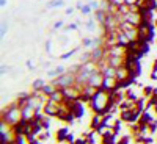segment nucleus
Listing matches in <instances>:
<instances>
[{"label":"nucleus","mask_w":157,"mask_h":144,"mask_svg":"<svg viewBox=\"0 0 157 144\" xmlns=\"http://www.w3.org/2000/svg\"><path fill=\"white\" fill-rule=\"evenodd\" d=\"M109 100H110V96H109V92L107 91H104L102 88H98L96 92H94V96L93 99L90 100V108L93 110V113H96V114H105L107 111H105V108H107V105H109Z\"/></svg>","instance_id":"1"},{"label":"nucleus","mask_w":157,"mask_h":144,"mask_svg":"<svg viewBox=\"0 0 157 144\" xmlns=\"http://www.w3.org/2000/svg\"><path fill=\"white\" fill-rule=\"evenodd\" d=\"M22 119V110L18 107V102H11L10 105L2 108V119L7 124H10L11 127L16 125Z\"/></svg>","instance_id":"2"},{"label":"nucleus","mask_w":157,"mask_h":144,"mask_svg":"<svg viewBox=\"0 0 157 144\" xmlns=\"http://www.w3.org/2000/svg\"><path fill=\"white\" fill-rule=\"evenodd\" d=\"M50 83H52L55 88H58V89H61V88H68V86H74L76 85V75L71 74V72L68 71V72H65V74L58 75L57 79H52Z\"/></svg>","instance_id":"3"},{"label":"nucleus","mask_w":157,"mask_h":144,"mask_svg":"<svg viewBox=\"0 0 157 144\" xmlns=\"http://www.w3.org/2000/svg\"><path fill=\"white\" fill-rule=\"evenodd\" d=\"M120 30L124 31L126 35L129 36V39H131V41L138 39V27H137V25H134V24H131V22L123 20L121 24H120Z\"/></svg>","instance_id":"4"},{"label":"nucleus","mask_w":157,"mask_h":144,"mask_svg":"<svg viewBox=\"0 0 157 144\" xmlns=\"http://www.w3.org/2000/svg\"><path fill=\"white\" fill-rule=\"evenodd\" d=\"M140 116H142V111H138V110H123V111H120V118L127 124L138 122Z\"/></svg>","instance_id":"5"},{"label":"nucleus","mask_w":157,"mask_h":144,"mask_svg":"<svg viewBox=\"0 0 157 144\" xmlns=\"http://www.w3.org/2000/svg\"><path fill=\"white\" fill-rule=\"evenodd\" d=\"M60 111V103L49 99V100L44 103V108H43V113L46 116H50V118H57V114Z\"/></svg>","instance_id":"6"},{"label":"nucleus","mask_w":157,"mask_h":144,"mask_svg":"<svg viewBox=\"0 0 157 144\" xmlns=\"http://www.w3.org/2000/svg\"><path fill=\"white\" fill-rule=\"evenodd\" d=\"M104 74L101 71H96V72H93L91 75H90V79H88V85H91V86H94L98 89V88H101L102 86V83H104Z\"/></svg>","instance_id":"7"},{"label":"nucleus","mask_w":157,"mask_h":144,"mask_svg":"<svg viewBox=\"0 0 157 144\" xmlns=\"http://www.w3.org/2000/svg\"><path fill=\"white\" fill-rule=\"evenodd\" d=\"M126 66L129 68V74H131V77H135V79H137V77L142 74V64H140V60H138V61H134V63H129Z\"/></svg>","instance_id":"8"},{"label":"nucleus","mask_w":157,"mask_h":144,"mask_svg":"<svg viewBox=\"0 0 157 144\" xmlns=\"http://www.w3.org/2000/svg\"><path fill=\"white\" fill-rule=\"evenodd\" d=\"M116 39H118V44H120L121 47H124V49L129 46V42H131L129 36L123 30H120V27H118V31H116Z\"/></svg>","instance_id":"9"},{"label":"nucleus","mask_w":157,"mask_h":144,"mask_svg":"<svg viewBox=\"0 0 157 144\" xmlns=\"http://www.w3.org/2000/svg\"><path fill=\"white\" fill-rule=\"evenodd\" d=\"M116 136L113 133V130L109 132V133H105L104 136H101V144H118V140H116Z\"/></svg>","instance_id":"10"},{"label":"nucleus","mask_w":157,"mask_h":144,"mask_svg":"<svg viewBox=\"0 0 157 144\" xmlns=\"http://www.w3.org/2000/svg\"><path fill=\"white\" fill-rule=\"evenodd\" d=\"M153 121H154L153 114H151L148 110H145V111L142 113V116H140V119H138V124H142V125H149Z\"/></svg>","instance_id":"11"},{"label":"nucleus","mask_w":157,"mask_h":144,"mask_svg":"<svg viewBox=\"0 0 157 144\" xmlns=\"http://www.w3.org/2000/svg\"><path fill=\"white\" fill-rule=\"evenodd\" d=\"M35 114H36V111H35V110H33V108L30 107L29 103H27L24 108H22V118H24V119H27V121H32L33 118H35Z\"/></svg>","instance_id":"12"},{"label":"nucleus","mask_w":157,"mask_h":144,"mask_svg":"<svg viewBox=\"0 0 157 144\" xmlns=\"http://www.w3.org/2000/svg\"><path fill=\"white\" fill-rule=\"evenodd\" d=\"M127 77H131V74H129V68L126 64L120 66V68L116 69V79L118 80H123V79H127Z\"/></svg>","instance_id":"13"},{"label":"nucleus","mask_w":157,"mask_h":144,"mask_svg":"<svg viewBox=\"0 0 157 144\" xmlns=\"http://www.w3.org/2000/svg\"><path fill=\"white\" fill-rule=\"evenodd\" d=\"M109 64L112 66V68H120V66L124 64V57H109Z\"/></svg>","instance_id":"14"},{"label":"nucleus","mask_w":157,"mask_h":144,"mask_svg":"<svg viewBox=\"0 0 157 144\" xmlns=\"http://www.w3.org/2000/svg\"><path fill=\"white\" fill-rule=\"evenodd\" d=\"M104 74L105 79H116V68H112V66H105V68L101 71Z\"/></svg>","instance_id":"15"},{"label":"nucleus","mask_w":157,"mask_h":144,"mask_svg":"<svg viewBox=\"0 0 157 144\" xmlns=\"http://www.w3.org/2000/svg\"><path fill=\"white\" fill-rule=\"evenodd\" d=\"M105 17H107V11H105V9L99 8V9L94 11V19H96V22H99L101 25L105 22Z\"/></svg>","instance_id":"16"},{"label":"nucleus","mask_w":157,"mask_h":144,"mask_svg":"<svg viewBox=\"0 0 157 144\" xmlns=\"http://www.w3.org/2000/svg\"><path fill=\"white\" fill-rule=\"evenodd\" d=\"M68 135H69V129H66V127L57 130V143H66Z\"/></svg>","instance_id":"17"},{"label":"nucleus","mask_w":157,"mask_h":144,"mask_svg":"<svg viewBox=\"0 0 157 144\" xmlns=\"http://www.w3.org/2000/svg\"><path fill=\"white\" fill-rule=\"evenodd\" d=\"M44 86H46L44 79H35L32 81V91H43Z\"/></svg>","instance_id":"18"},{"label":"nucleus","mask_w":157,"mask_h":144,"mask_svg":"<svg viewBox=\"0 0 157 144\" xmlns=\"http://www.w3.org/2000/svg\"><path fill=\"white\" fill-rule=\"evenodd\" d=\"M65 72H68L65 66H57L55 69L49 71V72H47V75H49V77H58V75H61V74H65Z\"/></svg>","instance_id":"19"},{"label":"nucleus","mask_w":157,"mask_h":144,"mask_svg":"<svg viewBox=\"0 0 157 144\" xmlns=\"http://www.w3.org/2000/svg\"><path fill=\"white\" fill-rule=\"evenodd\" d=\"M154 91H156V88H153L151 85H145L143 89H142V96L146 97V99H149V97L154 96Z\"/></svg>","instance_id":"20"},{"label":"nucleus","mask_w":157,"mask_h":144,"mask_svg":"<svg viewBox=\"0 0 157 144\" xmlns=\"http://www.w3.org/2000/svg\"><path fill=\"white\" fill-rule=\"evenodd\" d=\"M101 122H102V114H96V113H94V116L91 118V129L96 130L98 127L101 125Z\"/></svg>","instance_id":"21"},{"label":"nucleus","mask_w":157,"mask_h":144,"mask_svg":"<svg viewBox=\"0 0 157 144\" xmlns=\"http://www.w3.org/2000/svg\"><path fill=\"white\" fill-rule=\"evenodd\" d=\"M55 89H58V88H55L52 83H46V86L43 88V92L46 94L47 97H50V96H52V94L55 92Z\"/></svg>","instance_id":"22"},{"label":"nucleus","mask_w":157,"mask_h":144,"mask_svg":"<svg viewBox=\"0 0 157 144\" xmlns=\"http://www.w3.org/2000/svg\"><path fill=\"white\" fill-rule=\"evenodd\" d=\"M38 138H39V141H41V143H46V141L50 140V132H49L47 129H44L41 133L38 135Z\"/></svg>","instance_id":"23"},{"label":"nucleus","mask_w":157,"mask_h":144,"mask_svg":"<svg viewBox=\"0 0 157 144\" xmlns=\"http://www.w3.org/2000/svg\"><path fill=\"white\" fill-rule=\"evenodd\" d=\"M65 5V2L63 0H52V2H49L47 5H46V8H60V7H63Z\"/></svg>","instance_id":"24"},{"label":"nucleus","mask_w":157,"mask_h":144,"mask_svg":"<svg viewBox=\"0 0 157 144\" xmlns=\"http://www.w3.org/2000/svg\"><path fill=\"white\" fill-rule=\"evenodd\" d=\"M25 141H27V144H43L41 141H39L38 136H33V135L25 136Z\"/></svg>","instance_id":"25"},{"label":"nucleus","mask_w":157,"mask_h":144,"mask_svg":"<svg viewBox=\"0 0 157 144\" xmlns=\"http://www.w3.org/2000/svg\"><path fill=\"white\" fill-rule=\"evenodd\" d=\"M87 61H91V50L83 52L80 55V63H87Z\"/></svg>","instance_id":"26"},{"label":"nucleus","mask_w":157,"mask_h":144,"mask_svg":"<svg viewBox=\"0 0 157 144\" xmlns=\"http://www.w3.org/2000/svg\"><path fill=\"white\" fill-rule=\"evenodd\" d=\"M131 141H134V138L131 135H124L120 138V141H118V144H131Z\"/></svg>","instance_id":"27"},{"label":"nucleus","mask_w":157,"mask_h":144,"mask_svg":"<svg viewBox=\"0 0 157 144\" xmlns=\"http://www.w3.org/2000/svg\"><path fill=\"white\" fill-rule=\"evenodd\" d=\"M78 50V47H76V49H72V50H69V52H66V53H63V55H60V60H68V58H71L72 55H74L76 52Z\"/></svg>","instance_id":"28"},{"label":"nucleus","mask_w":157,"mask_h":144,"mask_svg":"<svg viewBox=\"0 0 157 144\" xmlns=\"http://www.w3.org/2000/svg\"><path fill=\"white\" fill-rule=\"evenodd\" d=\"M94 25H96V19H94V17H90V19L87 20V30L93 31V30H94Z\"/></svg>","instance_id":"29"},{"label":"nucleus","mask_w":157,"mask_h":144,"mask_svg":"<svg viewBox=\"0 0 157 144\" xmlns=\"http://www.w3.org/2000/svg\"><path fill=\"white\" fill-rule=\"evenodd\" d=\"M80 11H82V14H85V16H88V14H91V7H90L88 3H83L82 5V8H80Z\"/></svg>","instance_id":"30"},{"label":"nucleus","mask_w":157,"mask_h":144,"mask_svg":"<svg viewBox=\"0 0 157 144\" xmlns=\"http://www.w3.org/2000/svg\"><path fill=\"white\" fill-rule=\"evenodd\" d=\"M82 46L91 47V46H96V44H94V39H91V38H85V39H82Z\"/></svg>","instance_id":"31"},{"label":"nucleus","mask_w":157,"mask_h":144,"mask_svg":"<svg viewBox=\"0 0 157 144\" xmlns=\"http://www.w3.org/2000/svg\"><path fill=\"white\" fill-rule=\"evenodd\" d=\"M43 129H50V116H46L44 118V121H43Z\"/></svg>","instance_id":"32"},{"label":"nucleus","mask_w":157,"mask_h":144,"mask_svg":"<svg viewBox=\"0 0 157 144\" xmlns=\"http://www.w3.org/2000/svg\"><path fill=\"white\" fill-rule=\"evenodd\" d=\"M77 25H78L77 22H74V24H69V25H66L65 30H66V31H76V30H77Z\"/></svg>","instance_id":"33"},{"label":"nucleus","mask_w":157,"mask_h":144,"mask_svg":"<svg viewBox=\"0 0 157 144\" xmlns=\"http://www.w3.org/2000/svg\"><path fill=\"white\" fill-rule=\"evenodd\" d=\"M44 47H46V52H47V53H50V52H52V41L47 39L46 42H44Z\"/></svg>","instance_id":"34"},{"label":"nucleus","mask_w":157,"mask_h":144,"mask_svg":"<svg viewBox=\"0 0 157 144\" xmlns=\"http://www.w3.org/2000/svg\"><path fill=\"white\" fill-rule=\"evenodd\" d=\"M109 3L115 5V7H121V5H124V0H107Z\"/></svg>","instance_id":"35"},{"label":"nucleus","mask_w":157,"mask_h":144,"mask_svg":"<svg viewBox=\"0 0 157 144\" xmlns=\"http://www.w3.org/2000/svg\"><path fill=\"white\" fill-rule=\"evenodd\" d=\"M88 5L91 7V9H93V11L99 9V3H98V2H94V0H91V2H88Z\"/></svg>","instance_id":"36"},{"label":"nucleus","mask_w":157,"mask_h":144,"mask_svg":"<svg viewBox=\"0 0 157 144\" xmlns=\"http://www.w3.org/2000/svg\"><path fill=\"white\" fill-rule=\"evenodd\" d=\"M7 30H8V24H2V31H0V35H2V38H5V33H7Z\"/></svg>","instance_id":"37"},{"label":"nucleus","mask_w":157,"mask_h":144,"mask_svg":"<svg viewBox=\"0 0 157 144\" xmlns=\"http://www.w3.org/2000/svg\"><path fill=\"white\" fill-rule=\"evenodd\" d=\"M74 143H76V144H88V141H87V138H85V136L78 138V140H76Z\"/></svg>","instance_id":"38"},{"label":"nucleus","mask_w":157,"mask_h":144,"mask_svg":"<svg viewBox=\"0 0 157 144\" xmlns=\"http://www.w3.org/2000/svg\"><path fill=\"white\" fill-rule=\"evenodd\" d=\"M143 144H154V138L153 136H146L145 141H143Z\"/></svg>","instance_id":"39"},{"label":"nucleus","mask_w":157,"mask_h":144,"mask_svg":"<svg viewBox=\"0 0 157 144\" xmlns=\"http://www.w3.org/2000/svg\"><path fill=\"white\" fill-rule=\"evenodd\" d=\"M25 64H27V68H29L30 71H35V66H33V63L30 61V60H27V63H25Z\"/></svg>","instance_id":"40"},{"label":"nucleus","mask_w":157,"mask_h":144,"mask_svg":"<svg viewBox=\"0 0 157 144\" xmlns=\"http://www.w3.org/2000/svg\"><path fill=\"white\" fill-rule=\"evenodd\" d=\"M60 27H63V22H61V20H58V22H55L54 28H55V30H58V28H60Z\"/></svg>","instance_id":"41"},{"label":"nucleus","mask_w":157,"mask_h":144,"mask_svg":"<svg viewBox=\"0 0 157 144\" xmlns=\"http://www.w3.org/2000/svg\"><path fill=\"white\" fill-rule=\"evenodd\" d=\"M137 2H138V0H124V3L129 5V7H131V5H135Z\"/></svg>","instance_id":"42"},{"label":"nucleus","mask_w":157,"mask_h":144,"mask_svg":"<svg viewBox=\"0 0 157 144\" xmlns=\"http://www.w3.org/2000/svg\"><path fill=\"white\" fill-rule=\"evenodd\" d=\"M76 140H74V136H72V133H69L68 135V138H66V143H74Z\"/></svg>","instance_id":"43"},{"label":"nucleus","mask_w":157,"mask_h":144,"mask_svg":"<svg viewBox=\"0 0 157 144\" xmlns=\"http://www.w3.org/2000/svg\"><path fill=\"white\" fill-rule=\"evenodd\" d=\"M8 71H10V68H8V66L2 64V75H5V72H8Z\"/></svg>","instance_id":"44"},{"label":"nucleus","mask_w":157,"mask_h":144,"mask_svg":"<svg viewBox=\"0 0 157 144\" xmlns=\"http://www.w3.org/2000/svg\"><path fill=\"white\" fill-rule=\"evenodd\" d=\"M151 80H153V81L157 80V72H153V71H151Z\"/></svg>","instance_id":"45"},{"label":"nucleus","mask_w":157,"mask_h":144,"mask_svg":"<svg viewBox=\"0 0 157 144\" xmlns=\"http://www.w3.org/2000/svg\"><path fill=\"white\" fill-rule=\"evenodd\" d=\"M153 72H157V60H154V63H153V69H151Z\"/></svg>","instance_id":"46"},{"label":"nucleus","mask_w":157,"mask_h":144,"mask_svg":"<svg viewBox=\"0 0 157 144\" xmlns=\"http://www.w3.org/2000/svg\"><path fill=\"white\" fill-rule=\"evenodd\" d=\"M72 11H74V8H66V14H72Z\"/></svg>","instance_id":"47"},{"label":"nucleus","mask_w":157,"mask_h":144,"mask_svg":"<svg viewBox=\"0 0 157 144\" xmlns=\"http://www.w3.org/2000/svg\"><path fill=\"white\" fill-rule=\"evenodd\" d=\"M0 7H7V0H0Z\"/></svg>","instance_id":"48"},{"label":"nucleus","mask_w":157,"mask_h":144,"mask_svg":"<svg viewBox=\"0 0 157 144\" xmlns=\"http://www.w3.org/2000/svg\"><path fill=\"white\" fill-rule=\"evenodd\" d=\"M154 111H156V114H157V105H156V107H154Z\"/></svg>","instance_id":"49"},{"label":"nucleus","mask_w":157,"mask_h":144,"mask_svg":"<svg viewBox=\"0 0 157 144\" xmlns=\"http://www.w3.org/2000/svg\"><path fill=\"white\" fill-rule=\"evenodd\" d=\"M154 96L157 97V88H156V91H154Z\"/></svg>","instance_id":"50"},{"label":"nucleus","mask_w":157,"mask_h":144,"mask_svg":"<svg viewBox=\"0 0 157 144\" xmlns=\"http://www.w3.org/2000/svg\"><path fill=\"white\" fill-rule=\"evenodd\" d=\"M154 24H156V28H157V19H156V20H154Z\"/></svg>","instance_id":"51"}]
</instances>
